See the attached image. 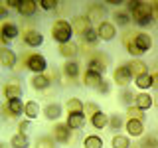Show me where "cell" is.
I'll use <instances>...</instances> for the list:
<instances>
[{
	"label": "cell",
	"instance_id": "6da1fadb",
	"mask_svg": "<svg viewBox=\"0 0 158 148\" xmlns=\"http://www.w3.org/2000/svg\"><path fill=\"white\" fill-rule=\"evenodd\" d=\"M71 36H73V30H71V24H69L67 20L59 18V20L53 22V26H52V38L56 39L57 43L71 42Z\"/></svg>",
	"mask_w": 158,
	"mask_h": 148
},
{
	"label": "cell",
	"instance_id": "7a4b0ae2",
	"mask_svg": "<svg viewBox=\"0 0 158 148\" xmlns=\"http://www.w3.org/2000/svg\"><path fill=\"white\" fill-rule=\"evenodd\" d=\"M24 65H26L30 71L34 73V75H38V73H46L48 61H46V57H44L42 53H28Z\"/></svg>",
	"mask_w": 158,
	"mask_h": 148
},
{
	"label": "cell",
	"instance_id": "3957f363",
	"mask_svg": "<svg viewBox=\"0 0 158 148\" xmlns=\"http://www.w3.org/2000/svg\"><path fill=\"white\" fill-rule=\"evenodd\" d=\"M52 136H53V140H56L57 144H69V142L73 140V130L65 125V122H56Z\"/></svg>",
	"mask_w": 158,
	"mask_h": 148
},
{
	"label": "cell",
	"instance_id": "277c9868",
	"mask_svg": "<svg viewBox=\"0 0 158 148\" xmlns=\"http://www.w3.org/2000/svg\"><path fill=\"white\" fill-rule=\"evenodd\" d=\"M107 65H109V57L105 53H101V51L91 53L89 59H87V69H93V71L101 73V75L107 71Z\"/></svg>",
	"mask_w": 158,
	"mask_h": 148
},
{
	"label": "cell",
	"instance_id": "5b68a950",
	"mask_svg": "<svg viewBox=\"0 0 158 148\" xmlns=\"http://www.w3.org/2000/svg\"><path fill=\"white\" fill-rule=\"evenodd\" d=\"M128 38H131V42L136 46V49L144 56L146 51H150V47H152V38L148 36V34L144 32H136V34H128Z\"/></svg>",
	"mask_w": 158,
	"mask_h": 148
},
{
	"label": "cell",
	"instance_id": "8992f818",
	"mask_svg": "<svg viewBox=\"0 0 158 148\" xmlns=\"http://www.w3.org/2000/svg\"><path fill=\"white\" fill-rule=\"evenodd\" d=\"M69 24H71L73 34H77V36H81V38L93 28V22H91V20H89L87 16H79V14H77V16H73V20Z\"/></svg>",
	"mask_w": 158,
	"mask_h": 148
},
{
	"label": "cell",
	"instance_id": "52a82bcc",
	"mask_svg": "<svg viewBox=\"0 0 158 148\" xmlns=\"http://www.w3.org/2000/svg\"><path fill=\"white\" fill-rule=\"evenodd\" d=\"M87 18L91 20V22H97V26L101 22H105L107 18V6L105 4H89L87 6Z\"/></svg>",
	"mask_w": 158,
	"mask_h": 148
},
{
	"label": "cell",
	"instance_id": "ba28073f",
	"mask_svg": "<svg viewBox=\"0 0 158 148\" xmlns=\"http://www.w3.org/2000/svg\"><path fill=\"white\" fill-rule=\"evenodd\" d=\"M97 36L99 39H103V42H111V39H115L117 38V26L113 22H101L97 26Z\"/></svg>",
	"mask_w": 158,
	"mask_h": 148
},
{
	"label": "cell",
	"instance_id": "9c48e42d",
	"mask_svg": "<svg viewBox=\"0 0 158 148\" xmlns=\"http://www.w3.org/2000/svg\"><path fill=\"white\" fill-rule=\"evenodd\" d=\"M18 34H20V28L14 22H4L2 26H0V39H2L4 43L14 42V39L18 38Z\"/></svg>",
	"mask_w": 158,
	"mask_h": 148
},
{
	"label": "cell",
	"instance_id": "30bf717a",
	"mask_svg": "<svg viewBox=\"0 0 158 148\" xmlns=\"http://www.w3.org/2000/svg\"><path fill=\"white\" fill-rule=\"evenodd\" d=\"M113 81H115L117 85H121L123 89L128 87V83L132 81V75H131V71H128L127 63H125V65H118L115 71H113Z\"/></svg>",
	"mask_w": 158,
	"mask_h": 148
},
{
	"label": "cell",
	"instance_id": "8fae6325",
	"mask_svg": "<svg viewBox=\"0 0 158 148\" xmlns=\"http://www.w3.org/2000/svg\"><path fill=\"white\" fill-rule=\"evenodd\" d=\"M2 111L6 113L8 117L16 118L20 115H24V101H22V99H12V101H6L2 105Z\"/></svg>",
	"mask_w": 158,
	"mask_h": 148
},
{
	"label": "cell",
	"instance_id": "7c38bea8",
	"mask_svg": "<svg viewBox=\"0 0 158 148\" xmlns=\"http://www.w3.org/2000/svg\"><path fill=\"white\" fill-rule=\"evenodd\" d=\"M2 95L6 97V101H12V99H20L22 97V85H20V81H8L4 83L2 87Z\"/></svg>",
	"mask_w": 158,
	"mask_h": 148
},
{
	"label": "cell",
	"instance_id": "4fadbf2b",
	"mask_svg": "<svg viewBox=\"0 0 158 148\" xmlns=\"http://www.w3.org/2000/svg\"><path fill=\"white\" fill-rule=\"evenodd\" d=\"M127 67H128V71H131L132 79H135V77H140V75H144V73H148V65H146L144 61H142L140 57H132L131 61L127 63Z\"/></svg>",
	"mask_w": 158,
	"mask_h": 148
},
{
	"label": "cell",
	"instance_id": "5bb4252c",
	"mask_svg": "<svg viewBox=\"0 0 158 148\" xmlns=\"http://www.w3.org/2000/svg\"><path fill=\"white\" fill-rule=\"evenodd\" d=\"M85 122H87L85 113H69L65 125L71 128V130H81V128L85 126Z\"/></svg>",
	"mask_w": 158,
	"mask_h": 148
},
{
	"label": "cell",
	"instance_id": "9a60e30c",
	"mask_svg": "<svg viewBox=\"0 0 158 148\" xmlns=\"http://www.w3.org/2000/svg\"><path fill=\"white\" fill-rule=\"evenodd\" d=\"M125 128H127V134H128V136L140 138L142 134H144V122H142V121H135V118H127V122H125Z\"/></svg>",
	"mask_w": 158,
	"mask_h": 148
},
{
	"label": "cell",
	"instance_id": "2e32d148",
	"mask_svg": "<svg viewBox=\"0 0 158 148\" xmlns=\"http://www.w3.org/2000/svg\"><path fill=\"white\" fill-rule=\"evenodd\" d=\"M22 39H24V43L30 46V47H40L44 43V36L38 32V30H26Z\"/></svg>",
	"mask_w": 158,
	"mask_h": 148
},
{
	"label": "cell",
	"instance_id": "e0dca14e",
	"mask_svg": "<svg viewBox=\"0 0 158 148\" xmlns=\"http://www.w3.org/2000/svg\"><path fill=\"white\" fill-rule=\"evenodd\" d=\"M103 81H105L103 75H101V73H97V71H93V69H87V71L83 73V83H85L87 87L95 89V91H97V87L101 85Z\"/></svg>",
	"mask_w": 158,
	"mask_h": 148
},
{
	"label": "cell",
	"instance_id": "ac0fdd59",
	"mask_svg": "<svg viewBox=\"0 0 158 148\" xmlns=\"http://www.w3.org/2000/svg\"><path fill=\"white\" fill-rule=\"evenodd\" d=\"M0 65H4V67H8V69H12L14 65H16V53L12 51L10 47H0Z\"/></svg>",
	"mask_w": 158,
	"mask_h": 148
},
{
	"label": "cell",
	"instance_id": "d6986e66",
	"mask_svg": "<svg viewBox=\"0 0 158 148\" xmlns=\"http://www.w3.org/2000/svg\"><path fill=\"white\" fill-rule=\"evenodd\" d=\"M79 73H81V65H79L75 59H67V61L63 63V77H67V79H77Z\"/></svg>",
	"mask_w": 158,
	"mask_h": 148
},
{
	"label": "cell",
	"instance_id": "ffe728a7",
	"mask_svg": "<svg viewBox=\"0 0 158 148\" xmlns=\"http://www.w3.org/2000/svg\"><path fill=\"white\" fill-rule=\"evenodd\" d=\"M63 113V107L59 105V103H48L46 107H44V117L48 118V121H57L59 117H61Z\"/></svg>",
	"mask_w": 158,
	"mask_h": 148
},
{
	"label": "cell",
	"instance_id": "44dd1931",
	"mask_svg": "<svg viewBox=\"0 0 158 148\" xmlns=\"http://www.w3.org/2000/svg\"><path fill=\"white\" fill-rule=\"evenodd\" d=\"M57 51H59V56H61V57H65V59H73V57H75L77 53H79V46H77V43H73V42L59 43Z\"/></svg>",
	"mask_w": 158,
	"mask_h": 148
},
{
	"label": "cell",
	"instance_id": "7402d4cb",
	"mask_svg": "<svg viewBox=\"0 0 158 148\" xmlns=\"http://www.w3.org/2000/svg\"><path fill=\"white\" fill-rule=\"evenodd\" d=\"M135 105H136L138 109H142V111H148L150 107H154V97L148 95L146 91H140V93L135 97Z\"/></svg>",
	"mask_w": 158,
	"mask_h": 148
},
{
	"label": "cell",
	"instance_id": "603a6c76",
	"mask_svg": "<svg viewBox=\"0 0 158 148\" xmlns=\"http://www.w3.org/2000/svg\"><path fill=\"white\" fill-rule=\"evenodd\" d=\"M52 85V79H49L48 73H38V75H32V87L38 89V91H46V89Z\"/></svg>",
	"mask_w": 158,
	"mask_h": 148
},
{
	"label": "cell",
	"instance_id": "cb8c5ba5",
	"mask_svg": "<svg viewBox=\"0 0 158 148\" xmlns=\"http://www.w3.org/2000/svg\"><path fill=\"white\" fill-rule=\"evenodd\" d=\"M40 113H42V109H40L38 101H26L24 103V115H26V118L34 121V118L40 117Z\"/></svg>",
	"mask_w": 158,
	"mask_h": 148
},
{
	"label": "cell",
	"instance_id": "d4e9b609",
	"mask_svg": "<svg viewBox=\"0 0 158 148\" xmlns=\"http://www.w3.org/2000/svg\"><path fill=\"white\" fill-rule=\"evenodd\" d=\"M36 10H38V2H34V0H20V6L16 12L22 14V16H32Z\"/></svg>",
	"mask_w": 158,
	"mask_h": 148
},
{
	"label": "cell",
	"instance_id": "484cf974",
	"mask_svg": "<svg viewBox=\"0 0 158 148\" xmlns=\"http://www.w3.org/2000/svg\"><path fill=\"white\" fill-rule=\"evenodd\" d=\"M10 146H12V148H30V138H28V134L16 132V134L10 138Z\"/></svg>",
	"mask_w": 158,
	"mask_h": 148
},
{
	"label": "cell",
	"instance_id": "4316f807",
	"mask_svg": "<svg viewBox=\"0 0 158 148\" xmlns=\"http://www.w3.org/2000/svg\"><path fill=\"white\" fill-rule=\"evenodd\" d=\"M36 148H57V142L53 140L52 134H42L36 138V144H34Z\"/></svg>",
	"mask_w": 158,
	"mask_h": 148
},
{
	"label": "cell",
	"instance_id": "83f0119b",
	"mask_svg": "<svg viewBox=\"0 0 158 148\" xmlns=\"http://www.w3.org/2000/svg\"><path fill=\"white\" fill-rule=\"evenodd\" d=\"M113 22H115L117 26L127 28L128 24H131V14H128L127 10H117V12L113 14Z\"/></svg>",
	"mask_w": 158,
	"mask_h": 148
},
{
	"label": "cell",
	"instance_id": "f1b7e54d",
	"mask_svg": "<svg viewBox=\"0 0 158 148\" xmlns=\"http://www.w3.org/2000/svg\"><path fill=\"white\" fill-rule=\"evenodd\" d=\"M138 148H158V134H142Z\"/></svg>",
	"mask_w": 158,
	"mask_h": 148
},
{
	"label": "cell",
	"instance_id": "f546056e",
	"mask_svg": "<svg viewBox=\"0 0 158 148\" xmlns=\"http://www.w3.org/2000/svg\"><path fill=\"white\" fill-rule=\"evenodd\" d=\"M131 138H128L127 134H115L111 138V146L113 148H131Z\"/></svg>",
	"mask_w": 158,
	"mask_h": 148
},
{
	"label": "cell",
	"instance_id": "4dcf8cb0",
	"mask_svg": "<svg viewBox=\"0 0 158 148\" xmlns=\"http://www.w3.org/2000/svg\"><path fill=\"white\" fill-rule=\"evenodd\" d=\"M107 125H109V115L107 113H97L95 117H91V126L93 128H107Z\"/></svg>",
	"mask_w": 158,
	"mask_h": 148
},
{
	"label": "cell",
	"instance_id": "1f68e13d",
	"mask_svg": "<svg viewBox=\"0 0 158 148\" xmlns=\"http://www.w3.org/2000/svg\"><path fill=\"white\" fill-rule=\"evenodd\" d=\"M65 111H67V115L69 113H83V101L77 97H71L65 103Z\"/></svg>",
	"mask_w": 158,
	"mask_h": 148
},
{
	"label": "cell",
	"instance_id": "d6a6232c",
	"mask_svg": "<svg viewBox=\"0 0 158 148\" xmlns=\"http://www.w3.org/2000/svg\"><path fill=\"white\" fill-rule=\"evenodd\" d=\"M135 85L140 89V91L152 89V77H150V73H144V75H140V77H135Z\"/></svg>",
	"mask_w": 158,
	"mask_h": 148
},
{
	"label": "cell",
	"instance_id": "836d02e7",
	"mask_svg": "<svg viewBox=\"0 0 158 148\" xmlns=\"http://www.w3.org/2000/svg\"><path fill=\"white\" fill-rule=\"evenodd\" d=\"M83 146L85 148H103V138L97 136V134H89L83 140Z\"/></svg>",
	"mask_w": 158,
	"mask_h": 148
},
{
	"label": "cell",
	"instance_id": "e575fe53",
	"mask_svg": "<svg viewBox=\"0 0 158 148\" xmlns=\"http://www.w3.org/2000/svg\"><path fill=\"white\" fill-rule=\"evenodd\" d=\"M107 126H111V130L118 132L121 128H125V118H123L121 115H111L109 117V125Z\"/></svg>",
	"mask_w": 158,
	"mask_h": 148
},
{
	"label": "cell",
	"instance_id": "d590c367",
	"mask_svg": "<svg viewBox=\"0 0 158 148\" xmlns=\"http://www.w3.org/2000/svg\"><path fill=\"white\" fill-rule=\"evenodd\" d=\"M127 115H128V118H135V121H142V122H144V118H146L144 111H142V109H138L136 105L127 107Z\"/></svg>",
	"mask_w": 158,
	"mask_h": 148
},
{
	"label": "cell",
	"instance_id": "8d00e7d4",
	"mask_svg": "<svg viewBox=\"0 0 158 148\" xmlns=\"http://www.w3.org/2000/svg\"><path fill=\"white\" fill-rule=\"evenodd\" d=\"M118 97H121V99H118V101H121L123 103V105H127V107H131V105H135V93H132L131 91V89H128V87H125V89H123V91H121V95H118Z\"/></svg>",
	"mask_w": 158,
	"mask_h": 148
},
{
	"label": "cell",
	"instance_id": "74e56055",
	"mask_svg": "<svg viewBox=\"0 0 158 148\" xmlns=\"http://www.w3.org/2000/svg\"><path fill=\"white\" fill-rule=\"evenodd\" d=\"M81 39H83V43H85V46H91V47H95V46H97V42H99L97 30H95V28H91V30H89V32H87V34H85V36H83Z\"/></svg>",
	"mask_w": 158,
	"mask_h": 148
},
{
	"label": "cell",
	"instance_id": "f35d334b",
	"mask_svg": "<svg viewBox=\"0 0 158 148\" xmlns=\"http://www.w3.org/2000/svg\"><path fill=\"white\" fill-rule=\"evenodd\" d=\"M83 113H85V117H95L97 113H101V107H99L97 103H93V101L83 103Z\"/></svg>",
	"mask_w": 158,
	"mask_h": 148
},
{
	"label": "cell",
	"instance_id": "ab89813d",
	"mask_svg": "<svg viewBox=\"0 0 158 148\" xmlns=\"http://www.w3.org/2000/svg\"><path fill=\"white\" fill-rule=\"evenodd\" d=\"M135 24H136V26H140V28H148V26H152V24H154V16H146V18L135 20Z\"/></svg>",
	"mask_w": 158,
	"mask_h": 148
},
{
	"label": "cell",
	"instance_id": "60d3db41",
	"mask_svg": "<svg viewBox=\"0 0 158 148\" xmlns=\"http://www.w3.org/2000/svg\"><path fill=\"white\" fill-rule=\"evenodd\" d=\"M40 6L44 10H56L57 8V0H40Z\"/></svg>",
	"mask_w": 158,
	"mask_h": 148
},
{
	"label": "cell",
	"instance_id": "b9f144b4",
	"mask_svg": "<svg viewBox=\"0 0 158 148\" xmlns=\"http://www.w3.org/2000/svg\"><path fill=\"white\" fill-rule=\"evenodd\" d=\"M30 125H32V121H30V118H26V121H20V125H18V132H22V134H28Z\"/></svg>",
	"mask_w": 158,
	"mask_h": 148
},
{
	"label": "cell",
	"instance_id": "7bdbcfd3",
	"mask_svg": "<svg viewBox=\"0 0 158 148\" xmlns=\"http://www.w3.org/2000/svg\"><path fill=\"white\" fill-rule=\"evenodd\" d=\"M111 91V81H103L101 85L97 87V93H101V95H105V93Z\"/></svg>",
	"mask_w": 158,
	"mask_h": 148
},
{
	"label": "cell",
	"instance_id": "ee69618b",
	"mask_svg": "<svg viewBox=\"0 0 158 148\" xmlns=\"http://www.w3.org/2000/svg\"><path fill=\"white\" fill-rule=\"evenodd\" d=\"M4 4H6V8H16L20 6V0H4Z\"/></svg>",
	"mask_w": 158,
	"mask_h": 148
},
{
	"label": "cell",
	"instance_id": "f6af8a7d",
	"mask_svg": "<svg viewBox=\"0 0 158 148\" xmlns=\"http://www.w3.org/2000/svg\"><path fill=\"white\" fill-rule=\"evenodd\" d=\"M150 77H152V89H156V91H158V71L150 73Z\"/></svg>",
	"mask_w": 158,
	"mask_h": 148
},
{
	"label": "cell",
	"instance_id": "bcb514c9",
	"mask_svg": "<svg viewBox=\"0 0 158 148\" xmlns=\"http://www.w3.org/2000/svg\"><path fill=\"white\" fill-rule=\"evenodd\" d=\"M6 14H8L6 4H4V2H0V18H6Z\"/></svg>",
	"mask_w": 158,
	"mask_h": 148
},
{
	"label": "cell",
	"instance_id": "7dc6e473",
	"mask_svg": "<svg viewBox=\"0 0 158 148\" xmlns=\"http://www.w3.org/2000/svg\"><path fill=\"white\" fill-rule=\"evenodd\" d=\"M0 148H12L10 144H6V142H0Z\"/></svg>",
	"mask_w": 158,
	"mask_h": 148
},
{
	"label": "cell",
	"instance_id": "c3c4849f",
	"mask_svg": "<svg viewBox=\"0 0 158 148\" xmlns=\"http://www.w3.org/2000/svg\"><path fill=\"white\" fill-rule=\"evenodd\" d=\"M152 8H154V12L158 14V4H154V6H152Z\"/></svg>",
	"mask_w": 158,
	"mask_h": 148
},
{
	"label": "cell",
	"instance_id": "681fc988",
	"mask_svg": "<svg viewBox=\"0 0 158 148\" xmlns=\"http://www.w3.org/2000/svg\"><path fill=\"white\" fill-rule=\"evenodd\" d=\"M154 105H156V107H158V95H156V99H154Z\"/></svg>",
	"mask_w": 158,
	"mask_h": 148
}]
</instances>
